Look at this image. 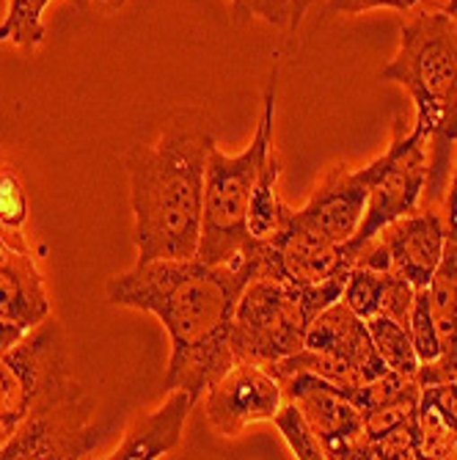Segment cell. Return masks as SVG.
I'll return each mask as SVG.
<instances>
[{"label": "cell", "instance_id": "6da1fadb", "mask_svg": "<svg viewBox=\"0 0 457 460\" xmlns=\"http://www.w3.org/2000/svg\"><path fill=\"white\" fill-rule=\"evenodd\" d=\"M254 279L248 257L229 265L190 260L138 262L108 281L113 306L154 314L171 340L163 389H188L201 397L237 364L232 325L245 284Z\"/></svg>", "mask_w": 457, "mask_h": 460}, {"label": "cell", "instance_id": "7a4b0ae2", "mask_svg": "<svg viewBox=\"0 0 457 460\" xmlns=\"http://www.w3.org/2000/svg\"><path fill=\"white\" fill-rule=\"evenodd\" d=\"M213 146L215 130L207 113L177 111L157 144H136L121 155V165L130 177L138 262L196 257L207 157Z\"/></svg>", "mask_w": 457, "mask_h": 460}, {"label": "cell", "instance_id": "3957f363", "mask_svg": "<svg viewBox=\"0 0 457 460\" xmlns=\"http://www.w3.org/2000/svg\"><path fill=\"white\" fill-rule=\"evenodd\" d=\"M381 80L402 86L417 128L427 141V207L446 196L457 146V20L446 12H427L400 31V48L381 69Z\"/></svg>", "mask_w": 457, "mask_h": 460}, {"label": "cell", "instance_id": "277c9868", "mask_svg": "<svg viewBox=\"0 0 457 460\" xmlns=\"http://www.w3.org/2000/svg\"><path fill=\"white\" fill-rule=\"evenodd\" d=\"M276 86L278 72L270 75V83L265 89L259 128L251 146L240 155H224L218 146H213L210 157H207L204 213L196 257L210 265H229L254 245V237L248 232V204H251V193L268 155L276 149Z\"/></svg>", "mask_w": 457, "mask_h": 460}, {"label": "cell", "instance_id": "5b68a950", "mask_svg": "<svg viewBox=\"0 0 457 460\" xmlns=\"http://www.w3.org/2000/svg\"><path fill=\"white\" fill-rule=\"evenodd\" d=\"M347 276L322 284H295L286 279H251L237 301L232 348L237 361L259 367L295 356L314 317L342 298Z\"/></svg>", "mask_w": 457, "mask_h": 460}, {"label": "cell", "instance_id": "8992f818", "mask_svg": "<svg viewBox=\"0 0 457 460\" xmlns=\"http://www.w3.org/2000/svg\"><path fill=\"white\" fill-rule=\"evenodd\" d=\"M298 369L314 372L345 394H350L364 384L375 381L389 367L375 350L366 320H361L339 298L314 317L306 342L295 356L268 367V372L278 381Z\"/></svg>", "mask_w": 457, "mask_h": 460}, {"label": "cell", "instance_id": "52a82bcc", "mask_svg": "<svg viewBox=\"0 0 457 460\" xmlns=\"http://www.w3.org/2000/svg\"><path fill=\"white\" fill-rule=\"evenodd\" d=\"M94 400L83 384L69 372L41 394L36 408L20 430L0 449V460H72L86 457L97 441L100 430L92 425Z\"/></svg>", "mask_w": 457, "mask_h": 460}, {"label": "cell", "instance_id": "ba28073f", "mask_svg": "<svg viewBox=\"0 0 457 460\" xmlns=\"http://www.w3.org/2000/svg\"><path fill=\"white\" fill-rule=\"evenodd\" d=\"M69 369L72 358L56 317L25 331V337L0 356V449L20 430L41 394Z\"/></svg>", "mask_w": 457, "mask_h": 460}, {"label": "cell", "instance_id": "9c48e42d", "mask_svg": "<svg viewBox=\"0 0 457 460\" xmlns=\"http://www.w3.org/2000/svg\"><path fill=\"white\" fill-rule=\"evenodd\" d=\"M242 257L251 260L254 279H286L295 284H322L347 276L353 268L345 243L298 221L293 210H286L273 237L254 240Z\"/></svg>", "mask_w": 457, "mask_h": 460}, {"label": "cell", "instance_id": "30bf717a", "mask_svg": "<svg viewBox=\"0 0 457 460\" xmlns=\"http://www.w3.org/2000/svg\"><path fill=\"white\" fill-rule=\"evenodd\" d=\"M391 144H394V157L389 160L386 172L378 177L375 188L369 193L358 232L353 234L350 243H345L353 262H356V251L369 237H375L391 221L419 210V199L425 196V182H427L425 133L417 124H413L410 130H405L402 116H397L391 124Z\"/></svg>", "mask_w": 457, "mask_h": 460}, {"label": "cell", "instance_id": "8fae6325", "mask_svg": "<svg viewBox=\"0 0 457 460\" xmlns=\"http://www.w3.org/2000/svg\"><path fill=\"white\" fill-rule=\"evenodd\" d=\"M446 245V224L435 207L413 210L383 226L375 237H369L358 251V268L381 270L410 281L413 287H427Z\"/></svg>", "mask_w": 457, "mask_h": 460}, {"label": "cell", "instance_id": "7c38bea8", "mask_svg": "<svg viewBox=\"0 0 457 460\" xmlns=\"http://www.w3.org/2000/svg\"><path fill=\"white\" fill-rule=\"evenodd\" d=\"M394 157V144L383 155H378L364 169L350 172L347 165H330L312 190L309 201L301 210H293L298 221L314 226L317 232L328 234L337 243H350L358 232V224L364 218L369 193L375 188L378 177L386 172L389 160Z\"/></svg>", "mask_w": 457, "mask_h": 460}, {"label": "cell", "instance_id": "4fadbf2b", "mask_svg": "<svg viewBox=\"0 0 457 460\" xmlns=\"http://www.w3.org/2000/svg\"><path fill=\"white\" fill-rule=\"evenodd\" d=\"M278 384L284 389V397L301 408L306 422L322 441L325 457H364V416L342 389L303 369L289 372Z\"/></svg>", "mask_w": 457, "mask_h": 460}, {"label": "cell", "instance_id": "5bb4252c", "mask_svg": "<svg viewBox=\"0 0 457 460\" xmlns=\"http://www.w3.org/2000/svg\"><path fill=\"white\" fill-rule=\"evenodd\" d=\"M284 402L278 378L251 361H237L207 389V422L221 436L237 438L257 422H273Z\"/></svg>", "mask_w": 457, "mask_h": 460}, {"label": "cell", "instance_id": "9a60e30c", "mask_svg": "<svg viewBox=\"0 0 457 460\" xmlns=\"http://www.w3.org/2000/svg\"><path fill=\"white\" fill-rule=\"evenodd\" d=\"M50 317V296L25 240H0V320L25 331Z\"/></svg>", "mask_w": 457, "mask_h": 460}, {"label": "cell", "instance_id": "2e32d148", "mask_svg": "<svg viewBox=\"0 0 457 460\" xmlns=\"http://www.w3.org/2000/svg\"><path fill=\"white\" fill-rule=\"evenodd\" d=\"M196 400L198 397L190 394L188 389L169 392V400L157 411L136 416L133 425L124 430L121 444L108 457L110 460H154V457L169 455L182 441V430Z\"/></svg>", "mask_w": 457, "mask_h": 460}, {"label": "cell", "instance_id": "e0dca14e", "mask_svg": "<svg viewBox=\"0 0 457 460\" xmlns=\"http://www.w3.org/2000/svg\"><path fill=\"white\" fill-rule=\"evenodd\" d=\"M413 296H417V287H413L410 281L391 276V273L358 268V265L350 268L345 289H342V301L361 320H372L378 314H386L402 325L408 323Z\"/></svg>", "mask_w": 457, "mask_h": 460}, {"label": "cell", "instance_id": "ac0fdd59", "mask_svg": "<svg viewBox=\"0 0 457 460\" xmlns=\"http://www.w3.org/2000/svg\"><path fill=\"white\" fill-rule=\"evenodd\" d=\"M422 457H454L457 447V384H427L419 392L417 411Z\"/></svg>", "mask_w": 457, "mask_h": 460}, {"label": "cell", "instance_id": "d6986e66", "mask_svg": "<svg viewBox=\"0 0 457 460\" xmlns=\"http://www.w3.org/2000/svg\"><path fill=\"white\" fill-rule=\"evenodd\" d=\"M427 298L438 328L441 350L457 348V240L446 237L441 262L427 284Z\"/></svg>", "mask_w": 457, "mask_h": 460}, {"label": "cell", "instance_id": "ffe728a7", "mask_svg": "<svg viewBox=\"0 0 457 460\" xmlns=\"http://www.w3.org/2000/svg\"><path fill=\"white\" fill-rule=\"evenodd\" d=\"M278 180H281V160L273 149L257 177L251 204H248V232H251L254 240L273 237L289 210L278 193Z\"/></svg>", "mask_w": 457, "mask_h": 460}, {"label": "cell", "instance_id": "44dd1931", "mask_svg": "<svg viewBox=\"0 0 457 460\" xmlns=\"http://www.w3.org/2000/svg\"><path fill=\"white\" fill-rule=\"evenodd\" d=\"M50 0H9L6 17L0 22V45L9 41L22 53H33L41 41H45V22H41V14H45ZM72 4L80 12H89L92 0H72Z\"/></svg>", "mask_w": 457, "mask_h": 460}, {"label": "cell", "instance_id": "7402d4cb", "mask_svg": "<svg viewBox=\"0 0 457 460\" xmlns=\"http://www.w3.org/2000/svg\"><path fill=\"white\" fill-rule=\"evenodd\" d=\"M366 325H369L372 342H375V350L383 358V364L391 372L405 375V378H417L422 361H419L417 350H413V342L408 337L405 325L391 320V317H386V314H378V317L366 320Z\"/></svg>", "mask_w": 457, "mask_h": 460}, {"label": "cell", "instance_id": "603a6c76", "mask_svg": "<svg viewBox=\"0 0 457 460\" xmlns=\"http://www.w3.org/2000/svg\"><path fill=\"white\" fill-rule=\"evenodd\" d=\"M273 425L281 433V438L286 441L289 452L301 460H325V449L322 441L317 438V433L312 430V425L306 422V416L301 413V408L286 400L281 402V408L273 416Z\"/></svg>", "mask_w": 457, "mask_h": 460}, {"label": "cell", "instance_id": "cb8c5ba5", "mask_svg": "<svg viewBox=\"0 0 457 460\" xmlns=\"http://www.w3.org/2000/svg\"><path fill=\"white\" fill-rule=\"evenodd\" d=\"M28 221V199L12 163L0 160V240H25L22 226Z\"/></svg>", "mask_w": 457, "mask_h": 460}, {"label": "cell", "instance_id": "d4e9b609", "mask_svg": "<svg viewBox=\"0 0 457 460\" xmlns=\"http://www.w3.org/2000/svg\"><path fill=\"white\" fill-rule=\"evenodd\" d=\"M405 331L413 342V350H417L419 361H430L441 353V340H438V328L430 312V298H427V287H419L417 296H413L410 304V314L405 323Z\"/></svg>", "mask_w": 457, "mask_h": 460}, {"label": "cell", "instance_id": "484cf974", "mask_svg": "<svg viewBox=\"0 0 457 460\" xmlns=\"http://www.w3.org/2000/svg\"><path fill=\"white\" fill-rule=\"evenodd\" d=\"M381 457H386V460H391V457H408V460L422 457L417 422H413V416L366 447V460H381Z\"/></svg>", "mask_w": 457, "mask_h": 460}, {"label": "cell", "instance_id": "4316f807", "mask_svg": "<svg viewBox=\"0 0 457 460\" xmlns=\"http://www.w3.org/2000/svg\"><path fill=\"white\" fill-rule=\"evenodd\" d=\"M234 22L265 20L268 25H289V0H232Z\"/></svg>", "mask_w": 457, "mask_h": 460}, {"label": "cell", "instance_id": "83f0119b", "mask_svg": "<svg viewBox=\"0 0 457 460\" xmlns=\"http://www.w3.org/2000/svg\"><path fill=\"white\" fill-rule=\"evenodd\" d=\"M419 386L427 384H457V348L452 350H441L435 358L422 361L419 372H417Z\"/></svg>", "mask_w": 457, "mask_h": 460}, {"label": "cell", "instance_id": "f1b7e54d", "mask_svg": "<svg viewBox=\"0 0 457 460\" xmlns=\"http://www.w3.org/2000/svg\"><path fill=\"white\" fill-rule=\"evenodd\" d=\"M419 0H328L330 14H364L372 9H394V12H408L417 6Z\"/></svg>", "mask_w": 457, "mask_h": 460}, {"label": "cell", "instance_id": "f546056e", "mask_svg": "<svg viewBox=\"0 0 457 460\" xmlns=\"http://www.w3.org/2000/svg\"><path fill=\"white\" fill-rule=\"evenodd\" d=\"M444 224H446V237L457 240V165L452 169L449 185H446V196H444Z\"/></svg>", "mask_w": 457, "mask_h": 460}, {"label": "cell", "instance_id": "4dcf8cb0", "mask_svg": "<svg viewBox=\"0 0 457 460\" xmlns=\"http://www.w3.org/2000/svg\"><path fill=\"white\" fill-rule=\"evenodd\" d=\"M22 337H25V328H20L14 323H6V320H0V356L9 353Z\"/></svg>", "mask_w": 457, "mask_h": 460}, {"label": "cell", "instance_id": "1f68e13d", "mask_svg": "<svg viewBox=\"0 0 457 460\" xmlns=\"http://www.w3.org/2000/svg\"><path fill=\"white\" fill-rule=\"evenodd\" d=\"M314 0H289V31H298Z\"/></svg>", "mask_w": 457, "mask_h": 460}, {"label": "cell", "instance_id": "d6a6232c", "mask_svg": "<svg viewBox=\"0 0 457 460\" xmlns=\"http://www.w3.org/2000/svg\"><path fill=\"white\" fill-rule=\"evenodd\" d=\"M92 4H97L100 9H108V12H113V9L124 6V0H92Z\"/></svg>", "mask_w": 457, "mask_h": 460}, {"label": "cell", "instance_id": "836d02e7", "mask_svg": "<svg viewBox=\"0 0 457 460\" xmlns=\"http://www.w3.org/2000/svg\"><path fill=\"white\" fill-rule=\"evenodd\" d=\"M446 14H452L454 20H457V0H449V4H446V9H444Z\"/></svg>", "mask_w": 457, "mask_h": 460}, {"label": "cell", "instance_id": "e575fe53", "mask_svg": "<svg viewBox=\"0 0 457 460\" xmlns=\"http://www.w3.org/2000/svg\"><path fill=\"white\" fill-rule=\"evenodd\" d=\"M454 457H457V447H454Z\"/></svg>", "mask_w": 457, "mask_h": 460}]
</instances>
